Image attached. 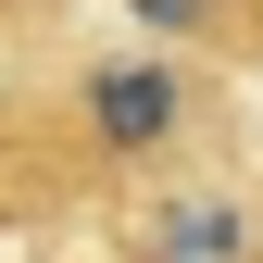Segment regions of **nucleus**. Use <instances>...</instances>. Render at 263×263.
<instances>
[{
	"instance_id": "f257e3e1",
	"label": "nucleus",
	"mask_w": 263,
	"mask_h": 263,
	"mask_svg": "<svg viewBox=\"0 0 263 263\" xmlns=\"http://www.w3.org/2000/svg\"><path fill=\"white\" fill-rule=\"evenodd\" d=\"M188 163H238V76L163 38H113V50H63L38 88V138H25V188L13 201H138V188L188 176Z\"/></svg>"
},
{
	"instance_id": "f03ea898",
	"label": "nucleus",
	"mask_w": 263,
	"mask_h": 263,
	"mask_svg": "<svg viewBox=\"0 0 263 263\" xmlns=\"http://www.w3.org/2000/svg\"><path fill=\"white\" fill-rule=\"evenodd\" d=\"M113 251L125 263H263V176L188 163V176L113 201Z\"/></svg>"
},
{
	"instance_id": "7ed1b4c3",
	"label": "nucleus",
	"mask_w": 263,
	"mask_h": 263,
	"mask_svg": "<svg viewBox=\"0 0 263 263\" xmlns=\"http://www.w3.org/2000/svg\"><path fill=\"white\" fill-rule=\"evenodd\" d=\"M125 38H163V50H201L226 76H263V0H113Z\"/></svg>"
}]
</instances>
